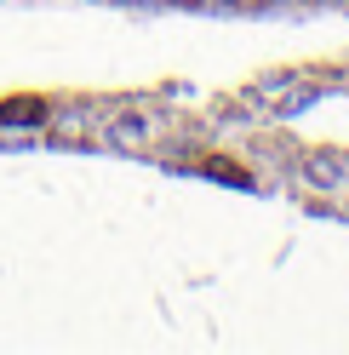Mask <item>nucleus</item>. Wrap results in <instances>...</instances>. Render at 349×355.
Returning <instances> with one entry per match:
<instances>
[{"mask_svg": "<svg viewBox=\"0 0 349 355\" xmlns=\"http://www.w3.org/2000/svg\"><path fill=\"white\" fill-rule=\"evenodd\" d=\"M303 178L315 189H349V149H310L303 155Z\"/></svg>", "mask_w": 349, "mask_h": 355, "instance_id": "obj_1", "label": "nucleus"}, {"mask_svg": "<svg viewBox=\"0 0 349 355\" xmlns=\"http://www.w3.org/2000/svg\"><path fill=\"white\" fill-rule=\"evenodd\" d=\"M109 144H120V149H143L149 144V126L138 115H120V121H109Z\"/></svg>", "mask_w": 349, "mask_h": 355, "instance_id": "obj_2", "label": "nucleus"}, {"mask_svg": "<svg viewBox=\"0 0 349 355\" xmlns=\"http://www.w3.org/2000/svg\"><path fill=\"white\" fill-rule=\"evenodd\" d=\"M40 126V121H46V103H35V98H24V103H6V109H0V126Z\"/></svg>", "mask_w": 349, "mask_h": 355, "instance_id": "obj_3", "label": "nucleus"}, {"mask_svg": "<svg viewBox=\"0 0 349 355\" xmlns=\"http://www.w3.org/2000/svg\"><path fill=\"white\" fill-rule=\"evenodd\" d=\"M235 6H264V0H235Z\"/></svg>", "mask_w": 349, "mask_h": 355, "instance_id": "obj_4", "label": "nucleus"}]
</instances>
